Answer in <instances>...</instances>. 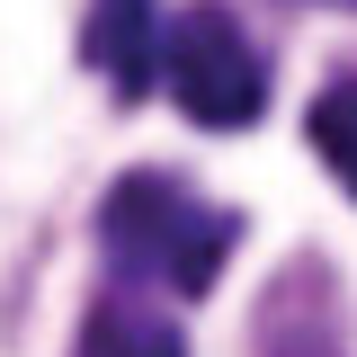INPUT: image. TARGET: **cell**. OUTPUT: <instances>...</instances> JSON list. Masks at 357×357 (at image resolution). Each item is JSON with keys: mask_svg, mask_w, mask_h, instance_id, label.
<instances>
[{"mask_svg": "<svg viewBox=\"0 0 357 357\" xmlns=\"http://www.w3.org/2000/svg\"><path fill=\"white\" fill-rule=\"evenodd\" d=\"M304 134H312V152H321V170L357 197V81H331V89H321L312 116H304Z\"/></svg>", "mask_w": 357, "mask_h": 357, "instance_id": "obj_6", "label": "cell"}, {"mask_svg": "<svg viewBox=\"0 0 357 357\" xmlns=\"http://www.w3.org/2000/svg\"><path fill=\"white\" fill-rule=\"evenodd\" d=\"M81 54L116 81V98H143L152 72H161V9H152V0H89Z\"/></svg>", "mask_w": 357, "mask_h": 357, "instance_id": "obj_4", "label": "cell"}, {"mask_svg": "<svg viewBox=\"0 0 357 357\" xmlns=\"http://www.w3.org/2000/svg\"><path fill=\"white\" fill-rule=\"evenodd\" d=\"M81 357H188V340H178V321H161V312L98 304L89 331H81Z\"/></svg>", "mask_w": 357, "mask_h": 357, "instance_id": "obj_5", "label": "cell"}, {"mask_svg": "<svg viewBox=\"0 0 357 357\" xmlns=\"http://www.w3.org/2000/svg\"><path fill=\"white\" fill-rule=\"evenodd\" d=\"M321 9H357V0H321Z\"/></svg>", "mask_w": 357, "mask_h": 357, "instance_id": "obj_7", "label": "cell"}, {"mask_svg": "<svg viewBox=\"0 0 357 357\" xmlns=\"http://www.w3.org/2000/svg\"><path fill=\"white\" fill-rule=\"evenodd\" d=\"M152 81H170L178 116L206 134H232V126H259L268 107V63L259 45L232 27V9L215 0H197V9H178L170 27H161V72Z\"/></svg>", "mask_w": 357, "mask_h": 357, "instance_id": "obj_2", "label": "cell"}, {"mask_svg": "<svg viewBox=\"0 0 357 357\" xmlns=\"http://www.w3.org/2000/svg\"><path fill=\"white\" fill-rule=\"evenodd\" d=\"M232 232H241L232 215L197 206V197H188L178 178H161V170L116 178L107 206H98V250H107V268H116V277H143V286H178V295H206V286H215Z\"/></svg>", "mask_w": 357, "mask_h": 357, "instance_id": "obj_1", "label": "cell"}, {"mask_svg": "<svg viewBox=\"0 0 357 357\" xmlns=\"http://www.w3.org/2000/svg\"><path fill=\"white\" fill-rule=\"evenodd\" d=\"M259 357H349L340 295H331V268L321 259L277 268V286L259 295Z\"/></svg>", "mask_w": 357, "mask_h": 357, "instance_id": "obj_3", "label": "cell"}]
</instances>
